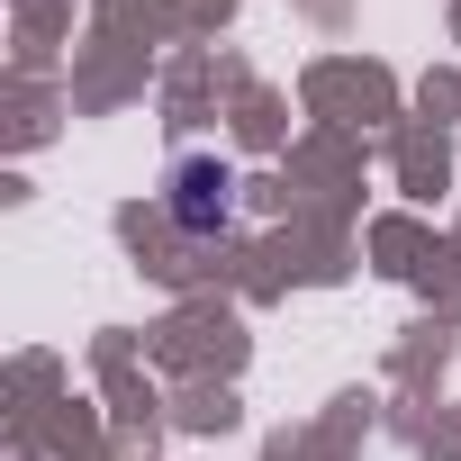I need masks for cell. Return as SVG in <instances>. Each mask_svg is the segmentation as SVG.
Masks as SVG:
<instances>
[{
  "label": "cell",
  "instance_id": "1",
  "mask_svg": "<svg viewBox=\"0 0 461 461\" xmlns=\"http://www.w3.org/2000/svg\"><path fill=\"white\" fill-rule=\"evenodd\" d=\"M163 217L181 226L190 245L226 236V217H236V172H226L217 154H181V163L163 172Z\"/></svg>",
  "mask_w": 461,
  "mask_h": 461
}]
</instances>
